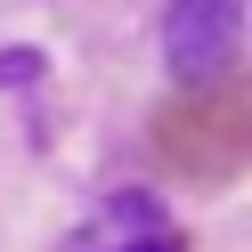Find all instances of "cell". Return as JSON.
I'll return each instance as SVG.
<instances>
[{
  "instance_id": "6da1fadb",
  "label": "cell",
  "mask_w": 252,
  "mask_h": 252,
  "mask_svg": "<svg viewBox=\"0 0 252 252\" xmlns=\"http://www.w3.org/2000/svg\"><path fill=\"white\" fill-rule=\"evenodd\" d=\"M236 49H244V0H171L163 8V65H171V82H187V90L220 82L236 65Z\"/></svg>"
},
{
  "instance_id": "7a4b0ae2",
  "label": "cell",
  "mask_w": 252,
  "mask_h": 252,
  "mask_svg": "<svg viewBox=\"0 0 252 252\" xmlns=\"http://www.w3.org/2000/svg\"><path fill=\"white\" fill-rule=\"evenodd\" d=\"M41 82V49H0V90H25Z\"/></svg>"
},
{
  "instance_id": "3957f363",
  "label": "cell",
  "mask_w": 252,
  "mask_h": 252,
  "mask_svg": "<svg viewBox=\"0 0 252 252\" xmlns=\"http://www.w3.org/2000/svg\"><path fill=\"white\" fill-rule=\"evenodd\" d=\"M114 252H179V236H163V228H147V236H130V244H114Z\"/></svg>"
}]
</instances>
